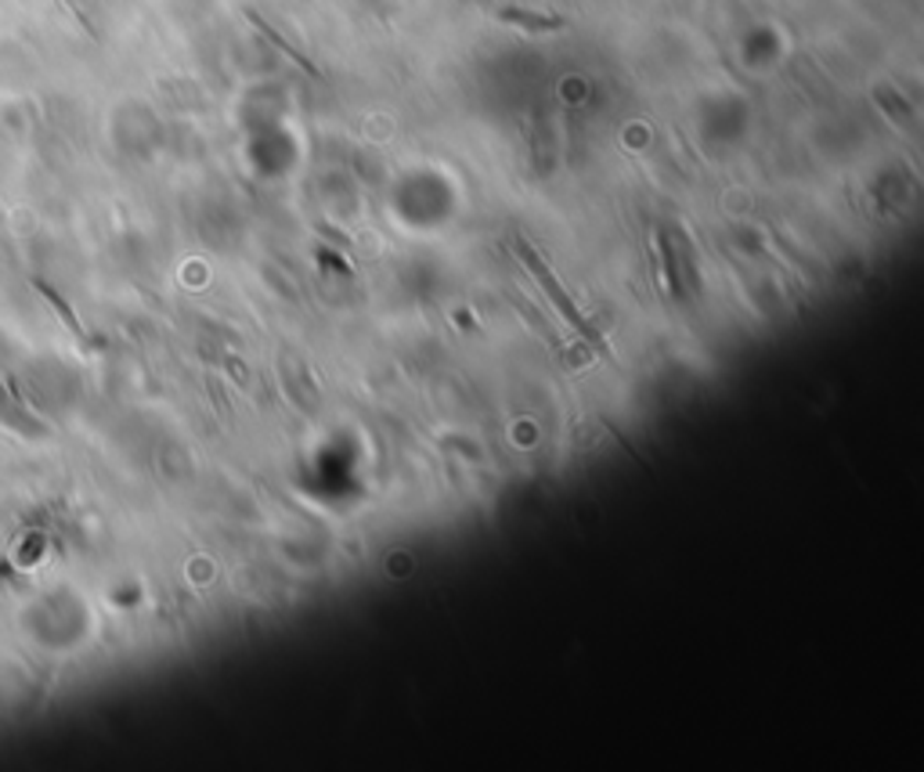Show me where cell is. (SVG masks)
Wrapping results in <instances>:
<instances>
[{
  "instance_id": "6da1fadb",
  "label": "cell",
  "mask_w": 924,
  "mask_h": 772,
  "mask_svg": "<svg viewBox=\"0 0 924 772\" xmlns=\"http://www.w3.org/2000/svg\"><path fill=\"white\" fill-rule=\"evenodd\" d=\"M517 253L524 257L528 271L535 274V279H539V285H542L545 293H550V300H553V304H556L559 311H564V318H567L570 325H575V329H578V333H581L585 339H593V344H604V339H600V333H596L593 325H589V318H585V314H581V311H578L575 304H570L567 290H564V285L556 282V274H553L550 268H545V260H542V257H539L535 250H531V246H528L524 239L517 242Z\"/></svg>"
},
{
  "instance_id": "7a4b0ae2",
  "label": "cell",
  "mask_w": 924,
  "mask_h": 772,
  "mask_svg": "<svg viewBox=\"0 0 924 772\" xmlns=\"http://www.w3.org/2000/svg\"><path fill=\"white\" fill-rule=\"evenodd\" d=\"M494 15L506 25H517V30H528V33H556L567 25L564 15H545V11H531V8H499Z\"/></svg>"
},
{
  "instance_id": "3957f363",
  "label": "cell",
  "mask_w": 924,
  "mask_h": 772,
  "mask_svg": "<svg viewBox=\"0 0 924 772\" xmlns=\"http://www.w3.org/2000/svg\"><path fill=\"white\" fill-rule=\"evenodd\" d=\"M246 19H250V22H253V30H257V33H264V36H268V41H271V44H275V47L282 51V55H290V58H293L296 65H301V69H304V73H311V76H322V73H318V65H311V58L304 55V51H301V47H296V44H290V41H285V36H282L279 30H271V22H268V19H260V15H257V11H246Z\"/></svg>"
}]
</instances>
